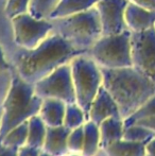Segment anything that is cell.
<instances>
[{
	"label": "cell",
	"mask_w": 155,
	"mask_h": 156,
	"mask_svg": "<svg viewBox=\"0 0 155 156\" xmlns=\"http://www.w3.org/2000/svg\"><path fill=\"white\" fill-rule=\"evenodd\" d=\"M86 52L73 47L58 32L45 38L38 46L21 52L16 58L15 71L34 84L54 69Z\"/></svg>",
	"instance_id": "6da1fadb"
},
{
	"label": "cell",
	"mask_w": 155,
	"mask_h": 156,
	"mask_svg": "<svg viewBox=\"0 0 155 156\" xmlns=\"http://www.w3.org/2000/svg\"><path fill=\"white\" fill-rule=\"evenodd\" d=\"M101 70L103 86L117 102L122 119L130 117L155 94V84L134 66Z\"/></svg>",
	"instance_id": "7a4b0ae2"
},
{
	"label": "cell",
	"mask_w": 155,
	"mask_h": 156,
	"mask_svg": "<svg viewBox=\"0 0 155 156\" xmlns=\"http://www.w3.org/2000/svg\"><path fill=\"white\" fill-rule=\"evenodd\" d=\"M41 102L43 99L35 93L34 84L26 81L14 70L10 89L2 103L0 140L13 127L38 115Z\"/></svg>",
	"instance_id": "3957f363"
},
{
	"label": "cell",
	"mask_w": 155,
	"mask_h": 156,
	"mask_svg": "<svg viewBox=\"0 0 155 156\" xmlns=\"http://www.w3.org/2000/svg\"><path fill=\"white\" fill-rule=\"evenodd\" d=\"M53 25L58 34L86 53L103 36L101 19L96 6L71 16L54 19Z\"/></svg>",
	"instance_id": "277c9868"
},
{
	"label": "cell",
	"mask_w": 155,
	"mask_h": 156,
	"mask_svg": "<svg viewBox=\"0 0 155 156\" xmlns=\"http://www.w3.org/2000/svg\"><path fill=\"white\" fill-rule=\"evenodd\" d=\"M70 67L76 91V102L88 116L91 103L103 85L101 67L87 53L80 54L72 58Z\"/></svg>",
	"instance_id": "5b68a950"
},
{
	"label": "cell",
	"mask_w": 155,
	"mask_h": 156,
	"mask_svg": "<svg viewBox=\"0 0 155 156\" xmlns=\"http://www.w3.org/2000/svg\"><path fill=\"white\" fill-rule=\"evenodd\" d=\"M131 36V30H125L119 34L102 36L87 51V54L91 56L101 68L133 66Z\"/></svg>",
	"instance_id": "8992f818"
},
{
	"label": "cell",
	"mask_w": 155,
	"mask_h": 156,
	"mask_svg": "<svg viewBox=\"0 0 155 156\" xmlns=\"http://www.w3.org/2000/svg\"><path fill=\"white\" fill-rule=\"evenodd\" d=\"M34 89L41 99H58L65 103L76 102L70 63L60 66L34 83Z\"/></svg>",
	"instance_id": "52a82bcc"
},
{
	"label": "cell",
	"mask_w": 155,
	"mask_h": 156,
	"mask_svg": "<svg viewBox=\"0 0 155 156\" xmlns=\"http://www.w3.org/2000/svg\"><path fill=\"white\" fill-rule=\"evenodd\" d=\"M12 26L15 43L26 50L38 46L54 28L51 21L38 19L28 13L12 18Z\"/></svg>",
	"instance_id": "ba28073f"
},
{
	"label": "cell",
	"mask_w": 155,
	"mask_h": 156,
	"mask_svg": "<svg viewBox=\"0 0 155 156\" xmlns=\"http://www.w3.org/2000/svg\"><path fill=\"white\" fill-rule=\"evenodd\" d=\"M133 66L155 84V27L131 36Z\"/></svg>",
	"instance_id": "9c48e42d"
},
{
	"label": "cell",
	"mask_w": 155,
	"mask_h": 156,
	"mask_svg": "<svg viewBox=\"0 0 155 156\" xmlns=\"http://www.w3.org/2000/svg\"><path fill=\"white\" fill-rule=\"evenodd\" d=\"M129 0H99L96 4L100 15L103 36L114 35L129 30L125 10Z\"/></svg>",
	"instance_id": "30bf717a"
},
{
	"label": "cell",
	"mask_w": 155,
	"mask_h": 156,
	"mask_svg": "<svg viewBox=\"0 0 155 156\" xmlns=\"http://www.w3.org/2000/svg\"><path fill=\"white\" fill-rule=\"evenodd\" d=\"M108 118H122L119 106L111 94L102 85L88 112V120L99 125Z\"/></svg>",
	"instance_id": "8fae6325"
},
{
	"label": "cell",
	"mask_w": 155,
	"mask_h": 156,
	"mask_svg": "<svg viewBox=\"0 0 155 156\" xmlns=\"http://www.w3.org/2000/svg\"><path fill=\"white\" fill-rule=\"evenodd\" d=\"M125 21L129 30L140 32L155 26V11L146 10L133 2H129L125 10Z\"/></svg>",
	"instance_id": "7c38bea8"
},
{
	"label": "cell",
	"mask_w": 155,
	"mask_h": 156,
	"mask_svg": "<svg viewBox=\"0 0 155 156\" xmlns=\"http://www.w3.org/2000/svg\"><path fill=\"white\" fill-rule=\"evenodd\" d=\"M70 129L65 125L61 126H47L45 142L43 150L54 156H66L69 154L67 139Z\"/></svg>",
	"instance_id": "4fadbf2b"
},
{
	"label": "cell",
	"mask_w": 155,
	"mask_h": 156,
	"mask_svg": "<svg viewBox=\"0 0 155 156\" xmlns=\"http://www.w3.org/2000/svg\"><path fill=\"white\" fill-rule=\"evenodd\" d=\"M66 105L67 103L58 99H43L38 116L47 126L64 125Z\"/></svg>",
	"instance_id": "5bb4252c"
},
{
	"label": "cell",
	"mask_w": 155,
	"mask_h": 156,
	"mask_svg": "<svg viewBox=\"0 0 155 156\" xmlns=\"http://www.w3.org/2000/svg\"><path fill=\"white\" fill-rule=\"evenodd\" d=\"M99 0H60L49 18L54 19L71 16L96 6Z\"/></svg>",
	"instance_id": "9a60e30c"
},
{
	"label": "cell",
	"mask_w": 155,
	"mask_h": 156,
	"mask_svg": "<svg viewBox=\"0 0 155 156\" xmlns=\"http://www.w3.org/2000/svg\"><path fill=\"white\" fill-rule=\"evenodd\" d=\"M101 148H106L123 138L124 122L122 118H108L99 124Z\"/></svg>",
	"instance_id": "2e32d148"
},
{
	"label": "cell",
	"mask_w": 155,
	"mask_h": 156,
	"mask_svg": "<svg viewBox=\"0 0 155 156\" xmlns=\"http://www.w3.org/2000/svg\"><path fill=\"white\" fill-rule=\"evenodd\" d=\"M102 149L105 150L108 156H146L147 154L146 144L123 138Z\"/></svg>",
	"instance_id": "e0dca14e"
},
{
	"label": "cell",
	"mask_w": 155,
	"mask_h": 156,
	"mask_svg": "<svg viewBox=\"0 0 155 156\" xmlns=\"http://www.w3.org/2000/svg\"><path fill=\"white\" fill-rule=\"evenodd\" d=\"M84 126V144H83V156H95L101 149L99 125L91 120H87Z\"/></svg>",
	"instance_id": "ac0fdd59"
},
{
	"label": "cell",
	"mask_w": 155,
	"mask_h": 156,
	"mask_svg": "<svg viewBox=\"0 0 155 156\" xmlns=\"http://www.w3.org/2000/svg\"><path fill=\"white\" fill-rule=\"evenodd\" d=\"M47 134V125L38 115H35L28 120V140L27 144L33 146L43 150Z\"/></svg>",
	"instance_id": "d6986e66"
},
{
	"label": "cell",
	"mask_w": 155,
	"mask_h": 156,
	"mask_svg": "<svg viewBox=\"0 0 155 156\" xmlns=\"http://www.w3.org/2000/svg\"><path fill=\"white\" fill-rule=\"evenodd\" d=\"M28 140V121L16 125L13 127L1 140L0 144L9 148L19 149L20 147L27 144Z\"/></svg>",
	"instance_id": "ffe728a7"
},
{
	"label": "cell",
	"mask_w": 155,
	"mask_h": 156,
	"mask_svg": "<svg viewBox=\"0 0 155 156\" xmlns=\"http://www.w3.org/2000/svg\"><path fill=\"white\" fill-rule=\"evenodd\" d=\"M88 120V116L84 112V109L78 104L75 103H68L66 105V112H65L64 125L69 129H73L80 127L85 124Z\"/></svg>",
	"instance_id": "44dd1931"
},
{
	"label": "cell",
	"mask_w": 155,
	"mask_h": 156,
	"mask_svg": "<svg viewBox=\"0 0 155 156\" xmlns=\"http://www.w3.org/2000/svg\"><path fill=\"white\" fill-rule=\"evenodd\" d=\"M155 138V133L151 129L139 124H131L124 126L123 139L130 141L139 142V144H147L150 140Z\"/></svg>",
	"instance_id": "7402d4cb"
},
{
	"label": "cell",
	"mask_w": 155,
	"mask_h": 156,
	"mask_svg": "<svg viewBox=\"0 0 155 156\" xmlns=\"http://www.w3.org/2000/svg\"><path fill=\"white\" fill-rule=\"evenodd\" d=\"M58 1L60 0H31L29 9L30 14L38 19L49 18Z\"/></svg>",
	"instance_id": "603a6c76"
},
{
	"label": "cell",
	"mask_w": 155,
	"mask_h": 156,
	"mask_svg": "<svg viewBox=\"0 0 155 156\" xmlns=\"http://www.w3.org/2000/svg\"><path fill=\"white\" fill-rule=\"evenodd\" d=\"M151 116H155V94L153 97L149 99L146 103H143L134 114L130 116V117L123 119L124 126L131 125L143 118L151 117Z\"/></svg>",
	"instance_id": "cb8c5ba5"
},
{
	"label": "cell",
	"mask_w": 155,
	"mask_h": 156,
	"mask_svg": "<svg viewBox=\"0 0 155 156\" xmlns=\"http://www.w3.org/2000/svg\"><path fill=\"white\" fill-rule=\"evenodd\" d=\"M83 144H84V126L82 125L77 129H70L67 139L69 153L81 154L83 150Z\"/></svg>",
	"instance_id": "d4e9b609"
},
{
	"label": "cell",
	"mask_w": 155,
	"mask_h": 156,
	"mask_svg": "<svg viewBox=\"0 0 155 156\" xmlns=\"http://www.w3.org/2000/svg\"><path fill=\"white\" fill-rule=\"evenodd\" d=\"M31 0H8L4 13L9 18H14L18 15L25 14L30 9Z\"/></svg>",
	"instance_id": "484cf974"
},
{
	"label": "cell",
	"mask_w": 155,
	"mask_h": 156,
	"mask_svg": "<svg viewBox=\"0 0 155 156\" xmlns=\"http://www.w3.org/2000/svg\"><path fill=\"white\" fill-rule=\"evenodd\" d=\"M13 72H14V70L0 73V105H2L6 94H8L9 89H10L11 82H12L13 78Z\"/></svg>",
	"instance_id": "4316f807"
},
{
	"label": "cell",
	"mask_w": 155,
	"mask_h": 156,
	"mask_svg": "<svg viewBox=\"0 0 155 156\" xmlns=\"http://www.w3.org/2000/svg\"><path fill=\"white\" fill-rule=\"evenodd\" d=\"M41 152V149L29 146V144H25L17 150V156H39Z\"/></svg>",
	"instance_id": "83f0119b"
},
{
	"label": "cell",
	"mask_w": 155,
	"mask_h": 156,
	"mask_svg": "<svg viewBox=\"0 0 155 156\" xmlns=\"http://www.w3.org/2000/svg\"><path fill=\"white\" fill-rule=\"evenodd\" d=\"M133 124H139L143 125V126L147 127V129H151L152 132L155 133V116H151V117H147V118H143L140 120H137L135 123Z\"/></svg>",
	"instance_id": "f1b7e54d"
},
{
	"label": "cell",
	"mask_w": 155,
	"mask_h": 156,
	"mask_svg": "<svg viewBox=\"0 0 155 156\" xmlns=\"http://www.w3.org/2000/svg\"><path fill=\"white\" fill-rule=\"evenodd\" d=\"M129 1L133 2L146 10L155 11V0H129Z\"/></svg>",
	"instance_id": "f546056e"
},
{
	"label": "cell",
	"mask_w": 155,
	"mask_h": 156,
	"mask_svg": "<svg viewBox=\"0 0 155 156\" xmlns=\"http://www.w3.org/2000/svg\"><path fill=\"white\" fill-rule=\"evenodd\" d=\"M11 66L9 65V63L6 62L5 58H4L3 51H2L1 47H0V73H3V72L11 71Z\"/></svg>",
	"instance_id": "4dcf8cb0"
},
{
	"label": "cell",
	"mask_w": 155,
	"mask_h": 156,
	"mask_svg": "<svg viewBox=\"0 0 155 156\" xmlns=\"http://www.w3.org/2000/svg\"><path fill=\"white\" fill-rule=\"evenodd\" d=\"M17 150L18 149L9 148L0 144V156H17Z\"/></svg>",
	"instance_id": "1f68e13d"
},
{
	"label": "cell",
	"mask_w": 155,
	"mask_h": 156,
	"mask_svg": "<svg viewBox=\"0 0 155 156\" xmlns=\"http://www.w3.org/2000/svg\"><path fill=\"white\" fill-rule=\"evenodd\" d=\"M146 151H147V154L150 156H155V138L146 144Z\"/></svg>",
	"instance_id": "d6a6232c"
},
{
	"label": "cell",
	"mask_w": 155,
	"mask_h": 156,
	"mask_svg": "<svg viewBox=\"0 0 155 156\" xmlns=\"http://www.w3.org/2000/svg\"><path fill=\"white\" fill-rule=\"evenodd\" d=\"M39 156H54V155H52V154H50V153L46 152V151L41 150V154H39Z\"/></svg>",
	"instance_id": "836d02e7"
},
{
	"label": "cell",
	"mask_w": 155,
	"mask_h": 156,
	"mask_svg": "<svg viewBox=\"0 0 155 156\" xmlns=\"http://www.w3.org/2000/svg\"><path fill=\"white\" fill-rule=\"evenodd\" d=\"M1 121H2V105H0V127H1Z\"/></svg>",
	"instance_id": "e575fe53"
},
{
	"label": "cell",
	"mask_w": 155,
	"mask_h": 156,
	"mask_svg": "<svg viewBox=\"0 0 155 156\" xmlns=\"http://www.w3.org/2000/svg\"><path fill=\"white\" fill-rule=\"evenodd\" d=\"M146 156H150V155L149 154H146Z\"/></svg>",
	"instance_id": "d590c367"
},
{
	"label": "cell",
	"mask_w": 155,
	"mask_h": 156,
	"mask_svg": "<svg viewBox=\"0 0 155 156\" xmlns=\"http://www.w3.org/2000/svg\"><path fill=\"white\" fill-rule=\"evenodd\" d=\"M154 27H155V26H154Z\"/></svg>",
	"instance_id": "8d00e7d4"
}]
</instances>
